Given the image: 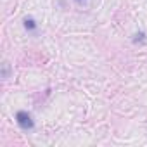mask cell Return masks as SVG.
Listing matches in <instances>:
<instances>
[{"mask_svg": "<svg viewBox=\"0 0 147 147\" xmlns=\"http://www.w3.org/2000/svg\"><path fill=\"white\" fill-rule=\"evenodd\" d=\"M16 121H18V125H19L23 130H31V128L35 126V123H33V119H31V114L26 113V111H19V113L16 114Z\"/></svg>", "mask_w": 147, "mask_h": 147, "instance_id": "cell-1", "label": "cell"}, {"mask_svg": "<svg viewBox=\"0 0 147 147\" xmlns=\"http://www.w3.org/2000/svg\"><path fill=\"white\" fill-rule=\"evenodd\" d=\"M24 28H26L28 31H35V30H36V23H35L33 19H26V21H24Z\"/></svg>", "mask_w": 147, "mask_h": 147, "instance_id": "cell-2", "label": "cell"}, {"mask_svg": "<svg viewBox=\"0 0 147 147\" xmlns=\"http://www.w3.org/2000/svg\"><path fill=\"white\" fill-rule=\"evenodd\" d=\"M9 69H11L9 62H4V64H2V78H4V80L9 78Z\"/></svg>", "mask_w": 147, "mask_h": 147, "instance_id": "cell-3", "label": "cell"}, {"mask_svg": "<svg viewBox=\"0 0 147 147\" xmlns=\"http://www.w3.org/2000/svg\"><path fill=\"white\" fill-rule=\"evenodd\" d=\"M76 2H78V4H83V2H85V0H76Z\"/></svg>", "mask_w": 147, "mask_h": 147, "instance_id": "cell-4", "label": "cell"}]
</instances>
